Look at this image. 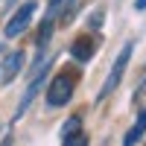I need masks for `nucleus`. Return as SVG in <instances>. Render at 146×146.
Segmentation results:
<instances>
[{
    "mask_svg": "<svg viewBox=\"0 0 146 146\" xmlns=\"http://www.w3.org/2000/svg\"><path fill=\"white\" fill-rule=\"evenodd\" d=\"M35 9H38V3H35V0H27V3H23L15 15H12V21L6 23V29H3L6 38H18L21 32H27L29 21H32V15H35Z\"/></svg>",
    "mask_w": 146,
    "mask_h": 146,
    "instance_id": "nucleus-3",
    "label": "nucleus"
},
{
    "mask_svg": "<svg viewBox=\"0 0 146 146\" xmlns=\"http://www.w3.org/2000/svg\"><path fill=\"white\" fill-rule=\"evenodd\" d=\"M70 56L76 58V62H91V56H94L91 38H76V41L70 44Z\"/></svg>",
    "mask_w": 146,
    "mask_h": 146,
    "instance_id": "nucleus-6",
    "label": "nucleus"
},
{
    "mask_svg": "<svg viewBox=\"0 0 146 146\" xmlns=\"http://www.w3.org/2000/svg\"><path fill=\"white\" fill-rule=\"evenodd\" d=\"M135 9H146V0H135Z\"/></svg>",
    "mask_w": 146,
    "mask_h": 146,
    "instance_id": "nucleus-11",
    "label": "nucleus"
},
{
    "mask_svg": "<svg viewBox=\"0 0 146 146\" xmlns=\"http://www.w3.org/2000/svg\"><path fill=\"white\" fill-rule=\"evenodd\" d=\"M73 91H76V76H73L70 70H58L53 76V82L47 85V105H50V108L67 105Z\"/></svg>",
    "mask_w": 146,
    "mask_h": 146,
    "instance_id": "nucleus-1",
    "label": "nucleus"
},
{
    "mask_svg": "<svg viewBox=\"0 0 146 146\" xmlns=\"http://www.w3.org/2000/svg\"><path fill=\"white\" fill-rule=\"evenodd\" d=\"M23 56L21 50H15V53H9L6 56V62H3V67H0V79H3V85H9V82H15V76L21 73V67H23Z\"/></svg>",
    "mask_w": 146,
    "mask_h": 146,
    "instance_id": "nucleus-4",
    "label": "nucleus"
},
{
    "mask_svg": "<svg viewBox=\"0 0 146 146\" xmlns=\"http://www.w3.org/2000/svg\"><path fill=\"white\" fill-rule=\"evenodd\" d=\"M143 91H146V76H143V85L137 88V94H143ZM137 94H135V96H137Z\"/></svg>",
    "mask_w": 146,
    "mask_h": 146,
    "instance_id": "nucleus-12",
    "label": "nucleus"
},
{
    "mask_svg": "<svg viewBox=\"0 0 146 146\" xmlns=\"http://www.w3.org/2000/svg\"><path fill=\"white\" fill-rule=\"evenodd\" d=\"M50 38H53V21H44L41 29H38V50H47Z\"/></svg>",
    "mask_w": 146,
    "mask_h": 146,
    "instance_id": "nucleus-8",
    "label": "nucleus"
},
{
    "mask_svg": "<svg viewBox=\"0 0 146 146\" xmlns=\"http://www.w3.org/2000/svg\"><path fill=\"white\" fill-rule=\"evenodd\" d=\"M143 135H146V108L137 114L135 126H131V129L126 131V137H123V146H137V143L143 140Z\"/></svg>",
    "mask_w": 146,
    "mask_h": 146,
    "instance_id": "nucleus-5",
    "label": "nucleus"
},
{
    "mask_svg": "<svg viewBox=\"0 0 146 146\" xmlns=\"http://www.w3.org/2000/svg\"><path fill=\"white\" fill-rule=\"evenodd\" d=\"M100 23H102V15H100V12H96L94 18H88V27H100Z\"/></svg>",
    "mask_w": 146,
    "mask_h": 146,
    "instance_id": "nucleus-10",
    "label": "nucleus"
},
{
    "mask_svg": "<svg viewBox=\"0 0 146 146\" xmlns=\"http://www.w3.org/2000/svg\"><path fill=\"white\" fill-rule=\"evenodd\" d=\"M64 146H88V137L79 131V135H73V137H64Z\"/></svg>",
    "mask_w": 146,
    "mask_h": 146,
    "instance_id": "nucleus-9",
    "label": "nucleus"
},
{
    "mask_svg": "<svg viewBox=\"0 0 146 146\" xmlns=\"http://www.w3.org/2000/svg\"><path fill=\"white\" fill-rule=\"evenodd\" d=\"M3 146H12V140H3Z\"/></svg>",
    "mask_w": 146,
    "mask_h": 146,
    "instance_id": "nucleus-13",
    "label": "nucleus"
},
{
    "mask_svg": "<svg viewBox=\"0 0 146 146\" xmlns=\"http://www.w3.org/2000/svg\"><path fill=\"white\" fill-rule=\"evenodd\" d=\"M131 53H135V44H123V50H120V56L114 58L111 70H108V79H105V85H102V91H100V96H96V100H105V96L111 94L120 82H123V73H126V67H129Z\"/></svg>",
    "mask_w": 146,
    "mask_h": 146,
    "instance_id": "nucleus-2",
    "label": "nucleus"
},
{
    "mask_svg": "<svg viewBox=\"0 0 146 146\" xmlns=\"http://www.w3.org/2000/svg\"><path fill=\"white\" fill-rule=\"evenodd\" d=\"M79 131H82V117L79 114L67 117L64 123H62V137H73V135H79Z\"/></svg>",
    "mask_w": 146,
    "mask_h": 146,
    "instance_id": "nucleus-7",
    "label": "nucleus"
}]
</instances>
